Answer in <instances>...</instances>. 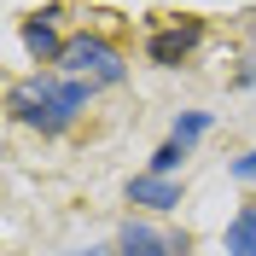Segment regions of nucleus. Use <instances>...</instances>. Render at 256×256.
<instances>
[{
	"label": "nucleus",
	"instance_id": "nucleus-1",
	"mask_svg": "<svg viewBox=\"0 0 256 256\" xmlns=\"http://www.w3.org/2000/svg\"><path fill=\"white\" fill-rule=\"evenodd\" d=\"M88 105H94V82H76V76H35V82H12L6 88V111L24 128L47 134V140H58Z\"/></svg>",
	"mask_w": 256,
	"mask_h": 256
},
{
	"label": "nucleus",
	"instance_id": "nucleus-2",
	"mask_svg": "<svg viewBox=\"0 0 256 256\" xmlns=\"http://www.w3.org/2000/svg\"><path fill=\"white\" fill-rule=\"evenodd\" d=\"M58 76L94 82V88H122L128 82V58L116 52V41H105V35H70V41H64V58H58Z\"/></svg>",
	"mask_w": 256,
	"mask_h": 256
},
{
	"label": "nucleus",
	"instance_id": "nucleus-3",
	"mask_svg": "<svg viewBox=\"0 0 256 256\" xmlns=\"http://www.w3.org/2000/svg\"><path fill=\"white\" fill-rule=\"evenodd\" d=\"M198 47H204V18H175V24H163V30L146 35V64H158V70H180Z\"/></svg>",
	"mask_w": 256,
	"mask_h": 256
},
{
	"label": "nucleus",
	"instance_id": "nucleus-4",
	"mask_svg": "<svg viewBox=\"0 0 256 256\" xmlns=\"http://www.w3.org/2000/svg\"><path fill=\"white\" fill-rule=\"evenodd\" d=\"M128 204L169 216V210H180V180H163V175H134V180H128Z\"/></svg>",
	"mask_w": 256,
	"mask_h": 256
},
{
	"label": "nucleus",
	"instance_id": "nucleus-5",
	"mask_svg": "<svg viewBox=\"0 0 256 256\" xmlns=\"http://www.w3.org/2000/svg\"><path fill=\"white\" fill-rule=\"evenodd\" d=\"M18 35H24V52H30L35 64H58V58H64V41H58V30H52V24H47L41 12H30V18H24V30H18Z\"/></svg>",
	"mask_w": 256,
	"mask_h": 256
},
{
	"label": "nucleus",
	"instance_id": "nucleus-6",
	"mask_svg": "<svg viewBox=\"0 0 256 256\" xmlns=\"http://www.w3.org/2000/svg\"><path fill=\"white\" fill-rule=\"evenodd\" d=\"M116 256H169V233H158L146 222H128L116 233Z\"/></svg>",
	"mask_w": 256,
	"mask_h": 256
},
{
	"label": "nucleus",
	"instance_id": "nucleus-7",
	"mask_svg": "<svg viewBox=\"0 0 256 256\" xmlns=\"http://www.w3.org/2000/svg\"><path fill=\"white\" fill-rule=\"evenodd\" d=\"M210 122H216V111H175V122H169V140H180L192 152V146L210 134Z\"/></svg>",
	"mask_w": 256,
	"mask_h": 256
},
{
	"label": "nucleus",
	"instance_id": "nucleus-8",
	"mask_svg": "<svg viewBox=\"0 0 256 256\" xmlns=\"http://www.w3.org/2000/svg\"><path fill=\"white\" fill-rule=\"evenodd\" d=\"M227 250L233 256H256V204H244L233 222H227Z\"/></svg>",
	"mask_w": 256,
	"mask_h": 256
},
{
	"label": "nucleus",
	"instance_id": "nucleus-9",
	"mask_svg": "<svg viewBox=\"0 0 256 256\" xmlns=\"http://www.w3.org/2000/svg\"><path fill=\"white\" fill-rule=\"evenodd\" d=\"M186 158H192V152H186L180 140H163L158 152H152V163H146V175H163V180H175V169H180Z\"/></svg>",
	"mask_w": 256,
	"mask_h": 256
},
{
	"label": "nucleus",
	"instance_id": "nucleus-10",
	"mask_svg": "<svg viewBox=\"0 0 256 256\" xmlns=\"http://www.w3.org/2000/svg\"><path fill=\"white\" fill-rule=\"evenodd\" d=\"M233 180H256V146L244 152V158H233Z\"/></svg>",
	"mask_w": 256,
	"mask_h": 256
},
{
	"label": "nucleus",
	"instance_id": "nucleus-11",
	"mask_svg": "<svg viewBox=\"0 0 256 256\" xmlns=\"http://www.w3.org/2000/svg\"><path fill=\"white\" fill-rule=\"evenodd\" d=\"M233 82H239V88H256V52L239 64V76H233Z\"/></svg>",
	"mask_w": 256,
	"mask_h": 256
},
{
	"label": "nucleus",
	"instance_id": "nucleus-12",
	"mask_svg": "<svg viewBox=\"0 0 256 256\" xmlns=\"http://www.w3.org/2000/svg\"><path fill=\"white\" fill-rule=\"evenodd\" d=\"M169 256H192V239H186V233H169Z\"/></svg>",
	"mask_w": 256,
	"mask_h": 256
},
{
	"label": "nucleus",
	"instance_id": "nucleus-13",
	"mask_svg": "<svg viewBox=\"0 0 256 256\" xmlns=\"http://www.w3.org/2000/svg\"><path fill=\"white\" fill-rule=\"evenodd\" d=\"M70 256H116L111 244H88V250H70Z\"/></svg>",
	"mask_w": 256,
	"mask_h": 256
}]
</instances>
